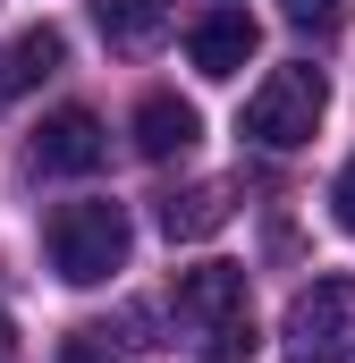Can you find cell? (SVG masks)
<instances>
[{"mask_svg": "<svg viewBox=\"0 0 355 363\" xmlns=\"http://www.w3.org/2000/svg\"><path fill=\"white\" fill-rule=\"evenodd\" d=\"M170 313H178L186 347L203 363H246L254 355V296H246V271H237V262H195V271H178Z\"/></svg>", "mask_w": 355, "mask_h": 363, "instance_id": "cell-1", "label": "cell"}, {"mask_svg": "<svg viewBox=\"0 0 355 363\" xmlns=\"http://www.w3.org/2000/svg\"><path fill=\"white\" fill-rule=\"evenodd\" d=\"M127 245H136V228H127V203H110V194L51 211V271L68 287H102L110 271H127Z\"/></svg>", "mask_w": 355, "mask_h": 363, "instance_id": "cell-2", "label": "cell"}, {"mask_svg": "<svg viewBox=\"0 0 355 363\" xmlns=\"http://www.w3.org/2000/svg\"><path fill=\"white\" fill-rule=\"evenodd\" d=\"M322 110H330L322 68H271L263 85H254V101H246V135L263 152H296V144H313Z\"/></svg>", "mask_w": 355, "mask_h": 363, "instance_id": "cell-3", "label": "cell"}, {"mask_svg": "<svg viewBox=\"0 0 355 363\" xmlns=\"http://www.w3.org/2000/svg\"><path fill=\"white\" fill-rule=\"evenodd\" d=\"M279 338H288V363H355V279L330 271L313 287H296Z\"/></svg>", "mask_w": 355, "mask_h": 363, "instance_id": "cell-4", "label": "cell"}, {"mask_svg": "<svg viewBox=\"0 0 355 363\" xmlns=\"http://www.w3.org/2000/svg\"><path fill=\"white\" fill-rule=\"evenodd\" d=\"M110 161V127L93 118V110H51L43 127H34V169H51V178H93Z\"/></svg>", "mask_w": 355, "mask_h": 363, "instance_id": "cell-5", "label": "cell"}, {"mask_svg": "<svg viewBox=\"0 0 355 363\" xmlns=\"http://www.w3.org/2000/svg\"><path fill=\"white\" fill-rule=\"evenodd\" d=\"M254 51H263V26H254L246 9H212V17H195V34H186L195 77H237Z\"/></svg>", "mask_w": 355, "mask_h": 363, "instance_id": "cell-6", "label": "cell"}, {"mask_svg": "<svg viewBox=\"0 0 355 363\" xmlns=\"http://www.w3.org/2000/svg\"><path fill=\"white\" fill-rule=\"evenodd\" d=\"M195 135H203V118H195V101H178V93H153V101L136 110V152H144V161H186Z\"/></svg>", "mask_w": 355, "mask_h": 363, "instance_id": "cell-7", "label": "cell"}, {"mask_svg": "<svg viewBox=\"0 0 355 363\" xmlns=\"http://www.w3.org/2000/svg\"><path fill=\"white\" fill-rule=\"evenodd\" d=\"M60 60H68L60 26H26V34L0 51V101H26V93L43 85V77H60Z\"/></svg>", "mask_w": 355, "mask_h": 363, "instance_id": "cell-8", "label": "cell"}, {"mask_svg": "<svg viewBox=\"0 0 355 363\" xmlns=\"http://www.w3.org/2000/svg\"><path fill=\"white\" fill-rule=\"evenodd\" d=\"M93 17H102V43L127 51V60H144L170 34V0H93Z\"/></svg>", "mask_w": 355, "mask_h": 363, "instance_id": "cell-9", "label": "cell"}, {"mask_svg": "<svg viewBox=\"0 0 355 363\" xmlns=\"http://www.w3.org/2000/svg\"><path fill=\"white\" fill-rule=\"evenodd\" d=\"M229 186H186V194H161V228H170V245L178 237H212V228H229Z\"/></svg>", "mask_w": 355, "mask_h": 363, "instance_id": "cell-10", "label": "cell"}, {"mask_svg": "<svg viewBox=\"0 0 355 363\" xmlns=\"http://www.w3.org/2000/svg\"><path fill=\"white\" fill-rule=\"evenodd\" d=\"M279 17H288L296 34H339V26H347V0H279Z\"/></svg>", "mask_w": 355, "mask_h": 363, "instance_id": "cell-11", "label": "cell"}, {"mask_svg": "<svg viewBox=\"0 0 355 363\" xmlns=\"http://www.w3.org/2000/svg\"><path fill=\"white\" fill-rule=\"evenodd\" d=\"M102 347H119V338H110V330H77V338H68V355H60V363H102Z\"/></svg>", "mask_w": 355, "mask_h": 363, "instance_id": "cell-12", "label": "cell"}, {"mask_svg": "<svg viewBox=\"0 0 355 363\" xmlns=\"http://www.w3.org/2000/svg\"><path fill=\"white\" fill-rule=\"evenodd\" d=\"M330 211H339V228H355V161L339 169V186H330Z\"/></svg>", "mask_w": 355, "mask_h": 363, "instance_id": "cell-13", "label": "cell"}, {"mask_svg": "<svg viewBox=\"0 0 355 363\" xmlns=\"http://www.w3.org/2000/svg\"><path fill=\"white\" fill-rule=\"evenodd\" d=\"M0 363H17V330H9V313H0Z\"/></svg>", "mask_w": 355, "mask_h": 363, "instance_id": "cell-14", "label": "cell"}]
</instances>
